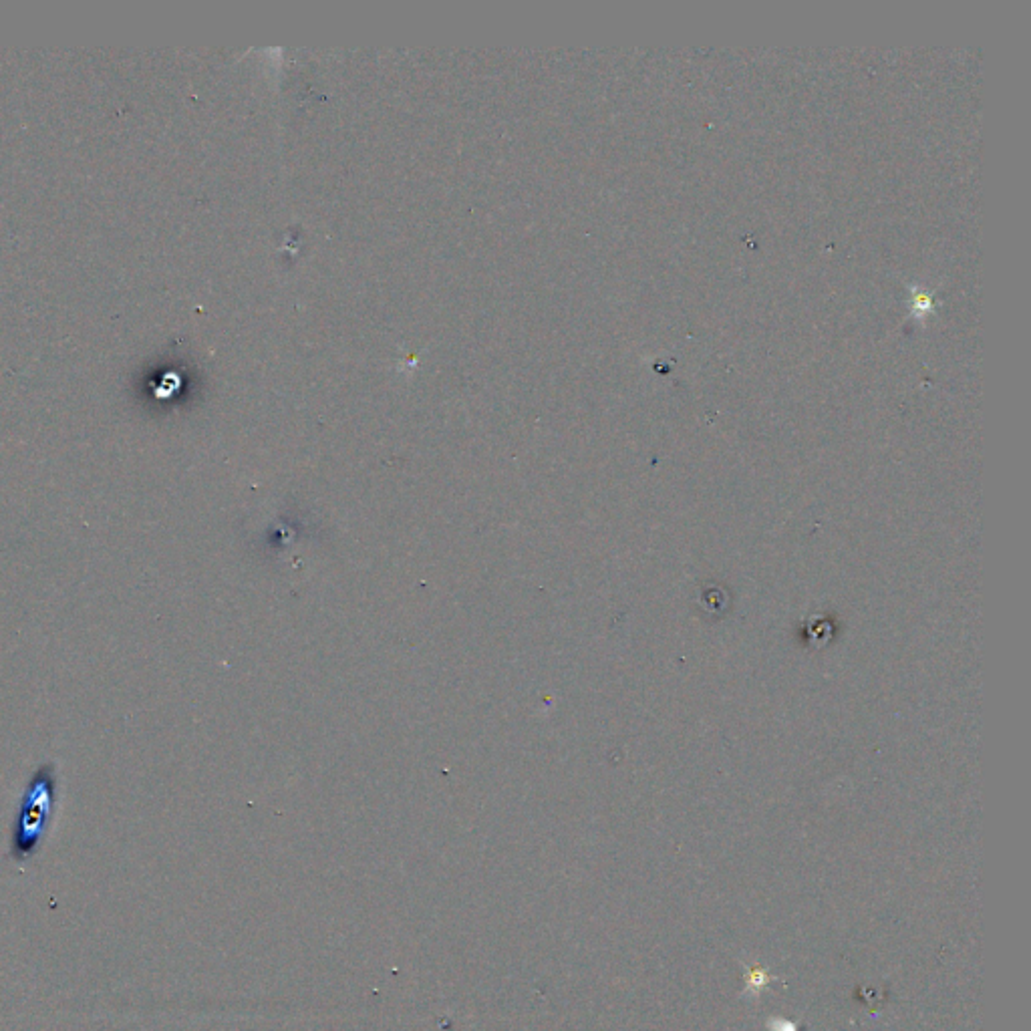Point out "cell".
<instances>
[{
    "label": "cell",
    "instance_id": "obj_2",
    "mask_svg": "<svg viewBox=\"0 0 1031 1031\" xmlns=\"http://www.w3.org/2000/svg\"><path fill=\"white\" fill-rule=\"evenodd\" d=\"M782 1031H794V1027L790 1023H784V1029Z\"/></svg>",
    "mask_w": 1031,
    "mask_h": 1031
},
{
    "label": "cell",
    "instance_id": "obj_1",
    "mask_svg": "<svg viewBox=\"0 0 1031 1031\" xmlns=\"http://www.w3.org/2000/svg\"><path fill=\"white\" fill-rule=\"evenodd\" d=\"M57 806V768L55 764H43L31 778L19 816L15 818L11 856L19 862L33 858L51 828Z\"/></svg>",
    "mask_w": 1031,
    "mask_h": 1031
}]
</instances>
